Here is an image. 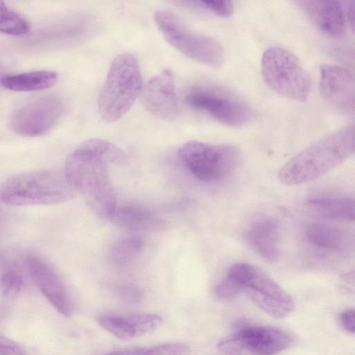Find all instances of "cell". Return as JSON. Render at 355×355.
I'll return each mask as SVG.
<instances>
[{
  "label": "cell",
  "mask_w": 355,
  "mask_h": 355,
  "mask_svg": "<svg viewBox=\"0 0 355 355\" xmlns=\"http://www.w3.org/2000/svg\"><path fill=\"white\" fill-rule=\"evenodd\" d=\"M178 158L198 180L205 182L225 178L239 166L240 150L230 144H211L192 141L178 150Z\"/></svg>",
  "instance_id": "ba28073f"
},
{
  "label": "cell",
  "mask_w": 355,
  "mask_h": 355,
  "mask_svg": "<svg viewBox=\"0 0 355 355\" xmlns=\"http://www.w3.org/2000/svg\"><path fill=\"white\" fill-rule=\"evenodd\" d=\"M346 13L350 26L355 33V1L347 3Z\"/></svg>",
  "instance_id": "4dcf8cb0"
},
{
  "label": "cell",
  "mask_w": 355,
  "mask_h": 355,
  "mask_svg": "<svg viewBox=\"0 0 355 355\" xmlns=\"http://www.w3.org/2000/svg\"><path fill=\"white\" fill-rule=\"evenodd\" d=\"M112 219L119 227L134 232L160 231L166 225L155 213L137 205L117 207Z\"/></svg>",
  "instance_id": "ac0fdd59"
},
{
  "label": "cell",
  "mask_w": 355,
  "mask_h": 355,
  "mask_svg": "<svg viewBox=\"0 0 355 355\" xmlns=\"http://www.w3.org/2000/svg\"><path fill=\"white\" fill-rule=\"evenodd\" d=\"M191 349L187 345L182 343H170L121 349L103 355H191Z\"/></svg>",
  "instance_id": "cb8c5ba5"
},
{
  "label": "cell",
  "mask_w": 355,
  "mask_h": 355,
  "mask_svg": "<svg viewBox=\"0 0 355 355\" xmlns=\"http://www.w3.org/2000/svg\"><path fill=\"white\" fill-rule=\"evenodd\" d=\"M26 279L21 266L12 259H1V291L3 297L13 298L24 288Z\"/></svg>",
  "instance_id": "7402d4cb"
},
{
  "label": "cell",
  "mask_w": 355,
  "mask_h": 355,
  "mask_svg": "<svg viewBox=\"0 0 355 355\" xmlns=\"http://www.w3.org/2000/svg\"><path fill=\"white\" fill-rule=\"evenodd\" d=\"M26 271L36 286L57 310L64 316L73 311V302L65 284L56 270L43 258L33 254L24 257Z\"/></svg>",
  "instance_id": "7c38bea8"
},
{
  "label": "cell",
  "mask_w": 355,
  "mask_h": 355,
  "mask_svg": "<svg viewBox=\"0 0 355 355\" xmlns=\"http://www.w3.org/2000/svg\"><path fill=\"white\" fill-rule=\"evenodd\" d=\"M141 101L151 114L166 120L173 119L179 112L174 76L164 69L150 78L141 94Z\"/></svg>",
  "instance_id": "5bb4252c"
},
{
  "label": "cell",
  "mask_w": 355,
  "mask_h": 355,
  "mask_svg": "<svg viewBox=\"0 0 355 355\" xmlns=\"http://www.w3.org/2000/svg\"><path fill=\"white\" fill-rule=\"evenodd\" d=\"M300 6L312 23L323 33L339 37L345 31V13L340 3L335 0L300 1Z\"/></svg>",
  "instance_id": "2e32d148"
},
{
  "label": "cell",
  "mask_w": 355,
  "mask_h": 355,
  "mask_svg": "<svg viewBox=\"0 0 355 355\" xmlns=\"http://www.w3.org/2000/svg\"><path fill=\"white\" fill-rule=\"evenodd\" d=\"M340 320L345 330L355 334V309H348L342 312Z\"/></svg>",
  "instance_id": "f1b7e54d"
},
{
  "label": "cell",
  "mask_w": 355,
  "mask_h": 355,
  "mask_svg": "<svg viewBox=\"0 0 355 355\" xmlns=\"http://www.w3.org/2000/svg\"><path fill=\"white\" fill-rule=\"evenodd\" d=\"M293 343L292 336L282 329L245 326L221 340L217 347L224 355H275Z\"/></svg>",
  "instance_id": "30bf717a"
},
{
  "label": "cell",
  "mask_w": 355,
  "mask_h": 355,
  "mask_svg": "<svg viewBox=\"0 0 355 355\" xmlns=\"http://www.w3.org/2000/svg\"><path fill=\"white\" fill-rule=\"evenodd\" d=\"M126 162L125 153L114 144L89 139L69 155L64 173L94 214L103 219H112L117 205L109 166L123 165Z\"/></svg>",
  "instance_id": "6da1fadb"
},
{
  "label": "cell",
  "mask_w": 355,
  "mask_h": 355,
  "mask_svg": "<svg viewBox=\"0 0 355 355\" xmlns=\"http://www.w3.org/2000/svg\"><path fill=\"white\" fill-rule=\"evenodd\" d=\"M261 69L263 80L274 92L299 102L308 99L309 75L291 51L279 46L268 49L262 55Z\"/></svg>",
  "instance_id": "8992f818"
},
{
  "label": "cell",
  "mask_w": 355,
  "mask_h": 355,
  "mask_svg": "<svg viewBox=\"0 0 355 355\" xmlns=\"http://www.w3.org/2000/svg\"><path fill=\"white\" fill-rule=\"evenodd\" d=\"M227 275L239 286L241 291L266 313L277 319L288 316L295 309L292 297L265 271L248 263L232 265Z\"/></svg>",
  "instance_id": "52a82bcc"
},
{
  "label": "cell",
  "mask_w": 355,
  "mask_h": 355,
  "mask_svg": "<svg viewBox=\"0 0 355 355\" xmlns=\"http://www.w3.org/2000/svg\"><path fill=\"white\" fill-rule=\"evenodd\" d=\"M65 103L58 96L47 94L31 100L12 114L10 126L17 134L38 137L51 131L65 112Z\"/></svg>",
  "instance_id": "8fae6325"
},
{
  "label": "cell",
  "mask_w": 355,
  "mask_h": 355,
  "mask_svg": "<svg viewBox=\"0 0 355 355\" xmlns=\"http://www.w3.org/2000/svg\"><path fill=\"white\" fill-rule=\"evenodd\" d=\"M187 103L202 111L225 125L239 127L249 123L252 110L235 94L218 87L200 85L191 89L186 95Z\"/></svg>",
  "instance_id": "9c48e42d"
},
{
  "label": "cell",
  "mask_w": 355,
  "mask_h": 355,
  "mask_svg": "<svg viewBox=\"0 0 355 355\" xmlns=\"http://www.w3.org/2000/svg\"><path fill=\"white\" fill-rule=\"evenodd\" d=\"M214 296L221 300H230L241 293L238 284L227 275L215 285L213 289Z\"/></svg>",
  "instance_id": "484cf974"
},
{
  "label": "cell",
  "mask_w": 355,
  "mask_h": 355,
  "mask_svg": "<svg viewBox=\"0 0 355 355\" xmlns=\"http://www.w3.org/2000/svg\"><path fill=\"white\" fill-rule=\"evenodd\" d=\"M143 240L137 236H125L117 241L110 251L112 265L118 268L130 265L143 248Z\"/></svg>",
  "instance_id": "603a6c76"
},
{
  "label": "cell",
  "mask_w": 355,
  "mask_h": 355,
  "mask_svg": "<svg viewBox=\"0 0 355 355\" xmlns=\"http://www.w3.org/2000/svg\"><path fill=\"white\" fill-rule=\"evenodd\" d=\"M0 30L2 33L13 36H22L27 34L30 26L18 12L10 8L1 1V6Z\"/></svg>",
  "instance_id": "d4e9b609"
},
{
  "label": "cell",
  "mask_w": 355,
  "mask_h": 355,
  "mask_svg": "<svg viewBox=\"0 0 355 355\" xmlns=\"http://www.w3.org/2000/svg\"><path fill=\"white\" fill-rule=\"evenodd\" d=\"M306 207L318 216L332 220L355 222V198L322 197L310 199Z\"/></svg>",
  "instance_id": "d6986e66"
},
{
  "label": "cell",
  "mask_w": 355,
  "mask_h": 355,
  "mask_svg": "<svg viewBox=\"0 0 355 355\" xmlns=\"http://www.w3.org/2000/svg\"><path fill=\"white\" fill-rule=\"evenodd\" d=\"M57 80L55 71L39 70L5 75L1 79V84L4 88L12 91L35 92L51 87Z\"/></svg>",
  "instance_id": "ffe728a7"
},
{
  "label": "cell",
  "mask_w": 355,
  "mask_h": 355,
  "mask_svg": "<svg viewBox=\"0 0 355 355\" xmlns=\"http://www.w3.org/2000/svg\"><path fill=\"white\" fill-rule=\"evenodd\" d=\"M107 331L121 340L139 338L157 330L162 318L153 313L104 314L97 319Z\"/></svg>",
  "instance_id": "9a60e30c"
},
{
  "label": "cell",
  "mask_w": 355,
  "mask_h": 355,
  "mask_svg": "<svg viewBox=\"0 0 355 355\" xmlns=\"http://www.w3.org/2000/svg\"><path fill=\"white\" fill-rule=\"evenodd\" d=\"M319 90L330 105L348 113H355V71L337 64L320 68Z\"/></svg>",
  "instance_id": "4fadbf2b"
},
{
  "label": "cell",
  "mask_w": 355,
  "mask_h": 355,
  "mask_svg": "<svg viewBox=\"0 0 355 355\" xmlns=\"http://www.w3.org/2000/svg\"><path fill=\"white\" fill-rule=\"evenodd\" d=\"M0 355H26V354L17 343L1 336L0 338Z\"/></svg>",
  "instance_id": "83f0119b"
},
{
  "label": "cell",
  "mask_w": 355,
  "mask_h": 355,
  "mask_svg": "<svg viewBox=\"0 0 355 355\" xmlns=\"http://www.w3.org/2000/svg\"><path fill=\"white\" fill-rule=\"evenodd\" d=\"M198 3L210 12L223 17L231 16L234 11L233 4L230 1H202Z\"/></svg>",
  "instance_id": "4316f807"
},
{
  "label": "cell",
  "mask_w": 355,
  "mask_h": 355,
  "mask_svg": "<svg viewBox=\"0 0 355 355\" xmlns=\"http://www.w3.org/2000/svg\"><path fill=\"white\" fill-rule=\"evenodd\" d=\"M155 24L165 40L184 55L212 67L224 62V51L213 37L198 33L175 12L165 9L154 15Z\"/></svg>",
  "instance_id": "5b68a950"
},
{
  "label": "cell",
  "mask_w": 355,
  "mask_h": 355,
  "mask_svg": "<svg viewBox=\"0 0 355 355\" xmlns=\"http://www.w3.org/2000/svg\"><path fill=\"white\" fill-rule=\"evenodd\" d=\"M304 236L311 245L329 251L340 249L345 239L343 230L335 225L322 223L308 224L304 230Z\"/></svg>",
  "instance_id": "44dd1931"
},
{
  "label": "cell",
  "mask_w": 355,
  "mask_h": 355,
  "mask_svg": "<svg viewBox=\"0 0 355 355\" xmlns=\"http://www.w3.org/2000/svg\"><path fill=\"white\" fill-rule=\"evenodd\" d=\"M247 240L254 250L268 261L274 262L280 256L279 227L272 220L254 223L247 232Z\"/></svg>",
  "instance_id": "e0dca14e"
},
{
  "label": "cell",
  "mask_w": 355,
  "mask_h": 355,
  "mask_svg": "<svg viewBox=\"0 0 355 355\" xmlns=\"http://www.w3.org/2000/svg\"><path fill=\"white\" fill-rule=\"evenodd\" d=\"M76 193L64 173L37 170L7 178L0 187V199L10 206L51 205L69 201Z\"/></svg>",
  "instance_id": "3957f363"
},
{
  "label": "cell",
  "mask_w": 355,
  "mask_h": 355,
  "mask_svg": "<svg viewBox=\"0 0 355 355\" xmlns=\"http://www.w3.org/2000/svg\"><path fill=\"white\" fill-rule=\"evenodd\" d=\"M142 90V76L137 58L130 53L116 55L109 68L98 98V111L107 122L120 119Z\"/></svg>",
  "instance_id": "277c9868"
},
{
  "label": "cell",
  "mask_w": 355,
  "mask_h": 355,
  "mask_svg": "<svg viewBox=\"0 0 355 355\" xmlns=\"http://www.w3.org/2000/svg\"><path fill=\"white\" fill-rule=\"evenodd\" d=\"M355 153V125L323 137L302 150L279 169V181L295 186L315 180Z\"/></svg>",
  "instance_id": "7a4b0ae2"
},
{
  "label": "cell",
  "mask_w": 355,
  "mask_h": 355,
  "mask_svg": "<svg viewBox=\"0 0 355 355\" xmlns=\"http://www.w3.org/2000/svg\"><path fill=\"white\" fill-rule=\"evenodd\" d=\"M342 279L347 284L355 288V268L343 274Z\"/></svg>",
  "instance_id": "1f68e13d"
},
{
  "label": "cell",
  "mask_w": 355,
  "mask_h": 355,
  "mask_svg": "<svg viewBox=\"0 0 355 355\" xmlns=\"http://www.w3.org/2000/svg\"><path fill=\"white\" fill-rule=\"evenodd\" d=\"M120 294L124 298L132 300L139 297L140 291L135 285H126L120 289Z\"/></svg>",
  "instance_id": "f546056e"
}]
</instances>
